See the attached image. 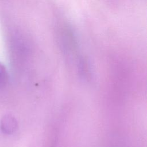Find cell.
<instances>
[{
  "mask_svg": "<svg viewBox=\"0 0 147 147\" xmlns=\"http://www.w3.org/2000/svg\"><path fill=\"white\" fill-rule=\"evenodd\" d=\"M5 76V71L3 67L0 64V80L3 78Z\"/></svg>",
  "mask_w": 147,
  "mask_h": 147,
  "instance_id": "cell-2",
  "label": "cell"
},
{
  "mask_svg": "<svg viewBox=\"0 0 147 147\" xmlns=\"http://www.w3.org/2000/svg\"><path fill=\"white\" fill-rule=\"evenodd\" d=\"M16 126V123L14 118L11 116L5 117L1 122V127L3 132L10 133L13 131Z\"/></svg>",
  "mask_w": 147,
  "mask_h": 147,
  "instance_id": "cell-1",
  "label": "cell"
}]
</instances>
